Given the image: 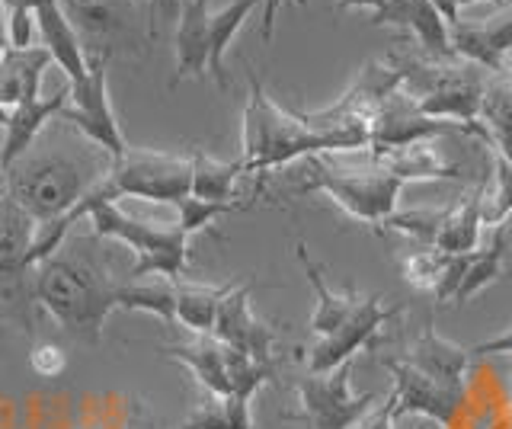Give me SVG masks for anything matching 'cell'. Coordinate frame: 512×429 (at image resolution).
Returning <instances> with one entry per match:
<instances>
[{"label": "cell", "mask_w": 512, "mask_h": 429, "mask_svg": "<svg viewBox=\"0 0 512 429\" xmlns=\"http://www.w3.org/2000/svg\"><path fill=\"white\" fill-rule=\"evenodd\" d=\"M247 81L250 97L244 106V132H240V148H244L240 151V167H244V173H269L295 161H308L314 154L368 148V138L362 135L317 132L304 122L301 113H288L263 90L253 68H247Z\"/></svg>", "instance_id": "cell-1"}, {"label": "cell", "mask_w": 512, "mask_h": 429, "mask_svg": "<svg viewBox=\"0 0 512 429\" xmlns=\"http://www.w3.org/2000/svg\"><path fill=\"white\" fill-rule=\"evenodd\" d=\"M32 301L77 343H100L106 317L119 311V282L93 257L58 250L32 269Z\"/></svg>", "instance_id": "cell-2"}, {"label": "cell", "mask_w": 512, "mask_h": 429, "mask_svg": "<svg viewBox=\"0 0 512 429\" xmlns=\"http://www.w3.org/2000/svg\"><path fill=\"white\" fill-rule=\"evenodd\" d=\"M80 212L87 215L96 237H109V241H119L138 253V263L128 273L132 279H148V276L183 279L189 266V234L180 228L176 215L160 221L151 215L128 212L122 199H116V193L109 189L106 173L80 199Z\"/></svg>", "instance_id": "cell-3"}, {"label": "cell", "mask_w": 512, "mask_h": 429, "mask_svg": "<svg viewBox=\"0 0 512 429\" xmlns=\"http://www.w3.org/2000/svg\"><path fill=\"white\" fill-rule=\"evenodd\" d=\"M103 177H90L68 154H26L4 173V193L36 221L48 225L71 215Z\"/></svg>", "instance_id": "cell-4"}, {"label": "cell", "mask_w": 512, "mask_h": 429, "mask_svg": "<svg viewBox=\"0 0 512 429\" xmlns=\"http://www.w3.org/2000/svg\"><path fill=\"white\" fill-rule=\"evenodd\" d=\"M308 180L298 193H324L330 196L346 215L365 221V225H384L397 212L400 183L391 170H384L375 157L372 164L346 167L333 154H314L308 157Z\"/></svg>", "instance_id": "cell-5"}, {"label": "cell", "mask_w": 512, "mask_h": 429, "mask_svg": "<svg viewBox=\"0 0 512 429\" xmlns=\"http://www.w3.org/2000/svg\"><path fill=\"white\" fill-rule=\"evenodd\" d=\"M106 183L116 199L176 205L192 193V157L128 145L122 157L109 161Z\"/></svg>", "instance_id": "cell-6"}, {"label": "cell", "mask_w": 512, "mask_h": 429, "mask_svg": "<svg viewBox=\"0 0 512 429\" xmlns=\"http://www.w3.org/2000/svg\"><path fill=\"white\" fill-rule=\"evenodd\" d=\"M109 61L112 52L87 55V74L77 84H68V106H64L61 119L71 122L100 151H106L109 161H116V157L125 154L128 141L109 103Z\"/></svg>", "instance_id": "cell-7"}, {"label": "cell", "mask_w": 512, "mask_h": 429, "mask_svg": "<svg viewBox=\"0 0 512 429\" xmlns=\"http://www.w3.org/2000/svg\"><path fill=\"white\" fill-rule=\"evenodd\" d=\"M301 410L288 420H301L308 429H356L375 407V394H352V362L327 375H304L295 381Z\"/></svg>", "instance_id": "cell-8"}, {"label": "cell", "mask_w": 512, "mask_h": 429, "mask_svg": "<svg viewBox=\"0 0 512 429\" xmlns=\"http://www.w3.org/2000/svg\"><path fill=\"white\" fill-rule=\"evenodd\" d=\"M404 314V308H388L381 295H362L359 308L352 311L349 321H343L330 337L314 340V346L304 349V362H308V375H327L340 365L352 362V356L365 346L378 343L381 327Z\"/></svg>", "instance_id": "cell-9"}, {"label": "cell", "mask_w": 512, "mask_h": 429, "mask_svg": "<svg viewBox=\"0 0 512 429\" xmlns=\"http://www.w3.org/2000/svg\"><path fill=\"white\" fill-rule=\"evenodd\" d=\"M452 132L474 135L468 125L423 116L413 93L407 87H400L378 106L372 125H368V151H372V157H378V154L400 151V148L420 145V141H432V138L452 135Z\"/></svg>", "instance_id": "cell-10"}, {"label": "cell", "mask_w": 512, "mask_h": 429, "mask_svg": "<svg viewBox=\"0 0 512 429\" xmlns=\"http://www.w3.org/2000/svg\"><path fill=\"white\" fill-rule=\"evenodd\" d=\"M253 279L250 282H237L231 285V292L224 295L218 317H215V330L212 337H218L224 346L237 349L250 359L272 362V346H276V330L266 321H260L250 305V292H253Z\"/></svg>", "instance_id": "cell-11"}, {"label": "cell", "mask_w": 512, "mask_h": 429, "mask_svg": "<svg viewBox=\"0 0 512 429\" xmlns=\"http://www.w3.org/2000/svg\"><path fill=\"white\" fill-rule=\"evenodd\" d=\"M381 365L391 372L394 378V397H397V417L404 413H416V417H429L432 423L439 426H452L458 417V407H461V397L464 391H452L432 381L429 375H423L420 369H413L404 359H391V356H381Z\"/></svg>", "instance_id": "cell-12"}, {"label": "cell", "mask_w": 512, "mask_h": 429, "mask_svg": "<svg viewBox=\"0 0 512 429\" xmlns=\"http://www.w3.org/2000/svg\"><path fill=\"white\" fill-rule=\"evenodd\" d=\"M32 237H36V221L4 193L0 196V298L10 305H23L26 276L32 273Z\"/></svg>", "instance_id": "cell-13"}, {"label": "cell", "mask_w": 512, "mask_h": 429, "mask_svg": "<svg viewBox=\"0 0 512 429\" xmlns=\"http://www.w3.org/2000/svg\"><path fill=\"white\" fill-rule=\"evenodd\" d=\"M397 359H404L413 369H420L423 375H429L432 381L439 385L452 388V391H464L468 385V372H471V349L468 346H458L452 340H445L442 333L436 330V317H426L423 330L416 333V340L397 353Z\"/></svg>", "instance_id": "cell-14"}, {"label": "cell", "mask_w": 512, "mask_h": 429, "mask_svg": "<svg viewBox=\"0 0 512 429\" xmlns=\"http://www.w3.org/2000/svg\"><path fill=\"white\" fill-rule=\"evenodd\" d=\"M61 10L80 33V39H90L93 52H112L135 33L138 20V0H61Z\"/></svg>", "instance_id": "cell-15"}, {"label": "cell", "mask_w": 512, "mask_h": 429, "mask_svg": "<svg viewBox=\"0 0 512 429\" xmlns=\"http://www.w3.org/2000/svg\"><path fill=\"white\" fill-rule=\"evenodd\" d=\"M448 36H452V52L461 55V61H471L484 71H503L506 58L512 55V7L480 23L458 20L448 26Z\"/></svg>", "instance_id": "cell-16"}, {"label": "cell", "mask_w": 512, "mask_h": 429, "mask_svg": "<svg viewBox=\"0 0 512 429\" xmlns=\"http://www.w3.org/2000/svg\"><path fill=\"white\" fill-rule=\"evenodd\" d=\"M372 23L407 29L432 58H455L448 23L432 0H384V7L372 13Z\"/></svg>", "instance_id": "cell-17"}, {"label": "cell", "mask_w": 512, "mask_h": 429, "mask_svg": "<svg viewBox=\"0 0 512 429\" xmlns=\"http://www.w3.org/2000/svg\"><path fill=\"white\" fill-rule=\"evenodd\" d=\"M64 106H68V93H55V97H42L39 93V97H29L10 109L7 129L0 132V167H4V173L32 151L42 129L64 113Z\"/></svg>", "instance_id": "cell-18"}, {"label": "cell", "mask_w": 512, "mask_h": 429, "mask_svg": "<svg viewBox=\"0 0 512 429\" xmlns=\"http://www.w3.org/2000/svg\"><path fill=\"white\" fill-rule=\"evenodd\" d=\"M160 356L186 365L208 394H231V346H224L212 333H192V340L186 343L160 346Z\"/></svg>", "instance_id": "cell-19"}, {"label": "cell", "mask_w": 512, "mask_h": 429, "mask_svg": "<svg viewBox=\"0 0 512 429\" xmlns=\"http://www.w3.org/2000/svg\"><path fill=\"white\" fill-rule=\"evenodd\" d=\"M36 23H39V42L48 49L55 65L64 71L68 84H77L87 74V52L84 39L61 10V0H36Z\"/></svg>", "instance_id": "cell-20"}, {"label": "cell", "mask_w": 512, "mask_h": 429, "mask_svg": "<svg viewBox=\"0 0 512 429\" xmlns=\"http://www.w3.org/2000/svg\"><path fill=\"white\" fill-rule=\"evenodd\" d=\"M208 17L212 7L208 0H180V17H176V71L170 87L183 84L186 77H205L208 74Z\"/></svg>", "instance_id": "cell-21"}, {"label": "cell", "mask_w": 512, "mask_h": 429, "mask_svg": "<svg viewBox=\"0 0 512 429\" xmlns=\"http://www.w3.org/2000/svg\"><path fill=\"white\" fill-rule=\"evenodd\" d=\"M295 257L304 269V276H308L311 282V289H314V314H311V333H314V340L320 337H330V333L340 327L343 321H349L352 311L359 308V301L362 295H356L352 289L346 292H333L327 279H324V269H320L314 260H311V253H308V244L298 241L295 244Z\"/></svg>", "instance_id": "cell-22"}, {"label": "cell", "mask_w": 512, "mask_h": 429, "mask_svg": "<svg viewBox=\"0 0 512 429\" xmlns=\"http://www.w3.org/2000/svg\"><path fill=\"white\" fill-rule=\"evenodd\" d=\"M48 65H55V61L42 42L29 45V49H10L7 45L0 55V103L13 109L16 103L39 97Z\"/></svg>", "instance_id": "cell-23"}, {"label": "cell", "mask_w": 512, "mask_h": 429, "mask_svg": "<svg viewBox=\"0 0 512 429\" xmlns=\"http://www.w3.org/2000/svg\"><path fill=\"white\" fill-rule=\"evenodd\" d=\"M375 161L384 170H391L400 183H407V180H458L461 177V167L448 164L432 141H420V145L378 154Z\"/></svg>", "instance_id": "cell-24"}, {"label": "cell", "mask_w": 512, "mask_h": 429, "mask_svg": "<svg viewBox=\"0 0 512 429\" xmlns=\"http://www.w3.org/2000/svg\"><path fill=\"white\" fill-rule=\"evenodd\" d=\"M231 282L224 285H205L192 279H176V324H183L189 333H212L215 317L224 295L231 292Z\"/></svg>", "instance_id": "cell-25"}, {"label": "cell", "mask_w": 512, "mask_h": 429, "mask_svg": "<svg viewBox=\"0 0 512 429\" xmlns=\"http://www.w3.org/2000/svg\"><path fill=\"white\" fill-rule=\"evenodd\" d=\"M260 4L263 0H231V4H224L208 17V74L215 77V84L221 90L231 87L228 74H224V52H228V45L240 33V26L247 23V17Z\"/></svg>", "instance_id": "cell-26"}, {"label": "cell", "mask_w": 512, "mask_h": 429, "mask_svg": "<svg viewBox=\"0 0 512 429\" xmlns=\"http://www.w3.org/2000/svg\"><path fill=\"white\" fill-rule=\"evenodd\" d=\"M119 311H144L176 324V279H128L119 282Z\"/></svg>", "instance_id": "cell-27"}, {"label": "cell", "mask_w": 512, "mask_h": 429, "mask_svg": "<svg viewBox=\"0 0 512 429\" xmlns=\"http://www.w3.org/2000/svg\"><path fill=\"white\" fill-rule=\"evenodd\" d=\"M192 193L205 202H234L237 177H244V167L237 161H218L205 151H192Z\"/></svg>", "instance_id": "cell-28"}, {"label": "cell", "mask_w": 512, "mask_h": 429, "mask_svg": "<svg viewBox=\"0 0 512 429\" xmlns=\"http://www.w3.org/2000/svg\"><path fill=\"white\" fill-rule=\"evenodd\" d=\"M477 237H480V186H474L455 209H448L432 247H439L445 253H471L477 250Z\"/></svg>", "instance_id": "cell-29"}, {"label": "cell", "mask_w": 512, "mask_h": 429, "mask_svg": "<svg viewBox=\"0 0 512 429\" xmlns=\"http://www.w3.org/2000/svg\"><path fill=\"white\" fill-rule=\"evenodd\" d=\"M490 154L493 173L487 183H480V225L500 231L512 215V164L496 148H490Z\"/></svg>", "instance_id": "cell-30"}, {"label": "cell", "mask_w": 512, "mask_h": 429, "mask_svg": "<svg viewBox=\"0 0 512 429\" xmlns=\"http://www.w3.org/2000/svg\"><path fill=\"white\" fill-rule=\"evenodd\" d=\"M180 429H253L250 397H240V394L215 397V394H208V401L192 410Z\"/></svg>", "instance_id": "cell-31"}, {"label": "cell", "mask_w": 512, "mask_h": 429, "mask_svg": "<svg viewBox=\"0 0 512 429\" xmlns=\"http://www.w3.org/2000/svg\"><path fill=\"white\" fill-rule=\"evenodd\" d=\"M503 269H506V237L496 231L493 244L487 250H474L471 253V263H468V269H464V279H461L458 292H455V305L458 308L468 305L477 292H484L487 285H493L496 279L503 276Z\"/></svg>", "instance_id": "cell-32"}, {"label": "cell", "mask_w": 512, "mask_h": 429, "mask_svg": "<svg viewBox=\"0 0 512 429\" xmlns=\"http://www.w3.org/2000/svg\"><path fill=\"white\" fill-rule=\"evenodd\" d=\"M480 125L490 135L512 138V68L487 71L484 97H480Z\"/></svg>", "instance_id": "cell-33"}, {"label": "cell", "mask_w": 512, "mask_h": 429, "mask_svg": "<svg viewBox=\"0 0 512 429\" xmlns=\"http://www.w3.org/2000/svg\"><path fill=\"white\" fill-rule=\"evenodd\" d=\"M448 257H452V253H445V250L432 247V244H420L413 253H407L404 263H400V266H404V279L420 292H436Z\"/></svg>", "instance_id": "cell-34"}, {"label": "cell", "mask_w": 512, "mask_h": 429, "mask_svg": "<svg viewBox=\"0 0 512 429\" xmlns=\"http://www.w3.org/2000/svg\"><path fill=\"white\" fill-rule=\"evenodd\" d=\"M176 221H180V228L192 237L205 231L212 221H218L221 215H231V212H244L247 205L244 202H205V199H196V196H186L176 205H170Z\"/></svg>", "instance_id": "cell-35"}, {"label": "cell", "mask_w": 512, "mask_h": 429, "mask_svg": "<svg viewBox=\"0 0 512 429\" xmlns=\"http://www.w3.org/2000/svg\"><path fill=\"white\" fill-rule=\"evenodd\" d=\"M445 215H448V209H407V212H394L388 221H384V228L407 234L416 244H436Z\"/></svg>", "instance_id": "cell-36"}, {"label": "cell", "mask_w": 512, "mask_h": 429, "mask_svg": "<svg viewBox=\"0 0 512 429\" xmlns=\"http://www.w3.org/2000/svg\"><path fill=\"white\" fill-rule=\"evenodd\" d=\"M0 4H4V26H7L10 49H29V45H36L39 36L36 7L29 0H0Z\"/></svg>", "instance_id": "cell-37"}, {"label": "cell", "mask_w": 512, "mask_h": 429, "mask_svg": "<svg viewBox=\"0 0 512 429\" xmlns=\"http://www.w3.org/2000/svg\"><path fill=\"white\" fill-rule=\"evenodd\" d=\"M29 365H32V372H36L39 378H58L64 372V365H68V359H64V349L61 346H55V343H39L29 353Z\"/></svg>", "instance_id": "cell-38"}, {"label": "cell", "mask_w": 512, "mask_h": 429, "mask_svg": "<svg viewBox=\"0 0 512 429\" xmlns=\"http://www.w3.org/2000/svg\"><path fill=\"white\" fill-rule=\"evenodd\" d=\"M394 420H397V397L391 391L381 404H375L365 413L356 429H394Z\"/></svg>", "instance_id": "cell-39"}, {"label": "cell", "mask_w": 512, "mask_h": 429, "mask_svg": "<svg viewBox=\"0 0 512 429\" xmlns=\"http://www.w3.org/2000/svg\"><path fill=\"white\" fill-rule=\"evenodd\" d=\"M148 4V42H157L160 23L164 20H176L180 17V0H144Z\"/></svg>", "instance_id": "cell-40"}, {"label": "cell", "mask_w": 512, "mask_h": 429, "mask_svg": "<svg viewBox=\"0 0 512 429\" xmlns=\"http://www.w3.org/2000/svg\"><path fill=\"white\" fill-rule=\"evenodd\" d=\"M474 359H487V356H512V327L506 333H496V337L468 346Z\"/></svg>", "instance_id": "cell-41"}, {"label": "cell", "mask_w": 512, "mask_h": 429, "mask_svg": "<svg viewBox=\"0 0 512 429\" xmlns=\"http://www.w3.org/2000/svg\"><path fill=\"white\" fill-rule=\"evenodd\" d=\"M432 4H436V10L445 17V23L452 26V23H458L461 17H458V10L464 7V4H474V0H432ZM487 4H509V0H487Z\"/></svg>", "instance_id": "cell-42"}, {"label": "cell", "mask_w": 512, "mask_h": 429, "mask_svg": "<svg viewBox=\"0 0 512 429\" xmlns=\"http://www.w3.org/2000/svg\"><path fill=\"white\" fill-rule=\"evenodd\" d=\"M384 7V0H336V13H346V10H372L378 13Z\"/></svg>", "instance_id": "cell-43"}, {"label": "cell", "mask_w": 512, "mask_h": 429, "mask_svg": "<svg viewBox=\"0 0 512 429\" xmlns=\"http://www.w3.org/2000/svg\"><path fill=\"white\" fill-rule=\"evenodd\" d=\"M272 26H276V0H263V42H272Z\"/></svg>", "instance_id": "cell-44"}, {"label": "cell", "mask_w": 512, "mask_h": 429, "mask_svg": "<svg viewBox=\"0 0 512 429\" xmlns=\"http://www.w3.org/2000/svg\"><path fill=\"white\" fill-rule=\"evenodd\" d=\"M7 122H10V106H4V103H0V132L7 129Z\"/></svg>", "instance_id": "cell-45"}, {"label": "cell", "mask_w": 512, "mask_h": 429, "mask_svg": "<svg viewBox=\"0 0 512 429\" xmlns=\"http://www.w3.org/2000/svg\"><path fill=\"white\" fill-rule=\"evenodd\" d=\"M0 196H4V167H0Z\"/></svg>", "instance_id": "cell-46"}, {"label": "cell", "mask_w": 512, "mask_h": 429, "mask_svg": "<svg viewBox=\"0 0 512 429\" xmlns=\"http://www.w3.org/2000/svg\"><path fill=\"white\" fill-rule=\"evenodd\" d=\"M416 429H426V426H416Z\"/></svg>", "instance_id": "cell-47"}]
</instances>
